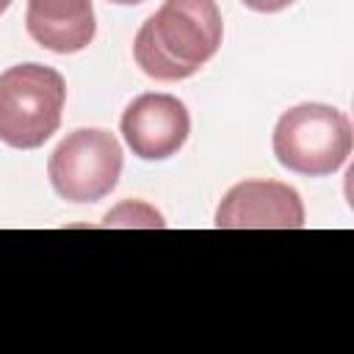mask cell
I'll use <instances>...</instances> for the list:
<instances>
[{
  "label": "cell",
  "instance_id": "6da1fadb",
  "mask_svg": "<svg viewBox=\"0 0 354 354\" xmlns=\"http://www.w3.org/2000/svg\"><path fill=\"white\" fill-rule=\"evenodd\" d=\"M221 36L216 0H163L138 28L133 55L138 69L155 80H185L216 55Z\"/></svg>",
  "mask_w": 354,
  "mask_h": 354
},
{
  "label": "cell",
  "instance_id": "7a4b0ae2",
  "mask_svg": "<svg viewBox=\"0 0 354 354\" xmlns=\"http://www.w3.org/2000/svg\"><path fill=\"white\" fill-rule=\"evenodd\" d=\"M64 77L41 64H17L0 75V141L14 149L41 147L61 124Z\"/></svg>",
  "mask_w": 354,
  "mask_h": 354
},
{
  "label": "cell",
  "instance_id": "3957f363",
  "mask_svg": "<svg viewBox=\"0 0 354 354\" xmlns=\"http://www.w3.org/2000/svg\"><path fill=\"white\" fill-rule=\"evenodd\" d=\"M271 144L288 171L326 177L351 155V122L332 105L301 102L279 116Z\"/></svg>",
  "mask_w": 354,
  "mask_h": 354
},
{
  "label": "cell",
  "instance_id": "277c9868",
  "mask_svg": "<svg viewBox=\"0 0 354 354\" xmlns=\"http://www.w3.org/2000/svg\"><path fill=\"white\" fill-rule=\"evenodd\" d=\"M47 174L58 196L77 205L97 202L108 196L119 183L122 147L108 130H75L53 149Z\"/></svg>",
  "mask_w": 354,
  "mask_h": 354
},
{
  "label": "cell",
  "instance_id": "5b68a950",
  "mask_svg": "<svg viewBox=\"0 0 354 354\" xmlns=\"http://www.w3.org/2000/svg\"><path fill=\"white\" fill-rule=\"evenodd\" d=\"M218 230H299L304 205L296 188L279 180H243L232 185L218 210Z\"/></svg>",
  "mask_w": 354,
  "mask_h": 354
},
{
  "label": "cell",
  "instance_id": "8992f818",
  "mask_svg": "<svg viewBox=\"0 0 354 354\" xmlns=\"http://www.w3.org/2000/svg\"><path fill=\"white\" fill-rule=\"evenodd\" d=\"M191 133V116L183 100L171 94H141L122 113V136L141 160L171 158Z\"/></svg>",
  "mask_w": 354,
  "mask_h": 354
},
{
  "label": "cell",
  "instance_id": "52a82bcc",
  "mask_svg": "<svg viewBox=\"0 0 354 354\" xmlns=\"http://www.w3.org/2000/svg\"><path fill=\"white\" fill-rule=\"evenodd\" d=\"M25 28L50 53H80L97 33L94 6L91 0H28Z\"/></svg>",
  "mask_w": 354,
  "mask_h": 354
},
{
  "label": "cell",
  "instance_id": "ba28073f",
  "mask_svg": "<svg viewBox=\"0 0 354 354\" xmlns=\"http://www.w3.org/2000/svg\"><path fill=\"white\" fill-rule=\"evenodd\" d=\"M102 224L105 227H158V230L166 227L163 216L147 202H122L105 216Z\"/></svg>",
  "mask_w": 354,
  "mask_h": 354
},
{
  "label": "cell",
  "instance_id": "9c48e42d",
  "mask_svg": "<svg viewBox=\"0 0 354 354\" xmlns=\"http://www.w3.org/2000/svg\"><path fill=\"white\" fill-rule=\"evenodd\" d=\"M246 8H252V11H263V14H274V11H282V8H288L290 3H296V0H241Z\"/></svg>",
  "mask_w": 354,
  "mask_h": 354
},
{
  "label": "cell",
  "instance_id": "30bf717a",
  "mask_svg": "<svg viewBox=\"0 0 354 354\" xmlns=\"http://www.w3.org/2000/svg\"><path fill=\"white\" fill-rule=\"evenodd\" d=\"M108 3H116V6H138L144 0H108Z\"/></svg>",
  "mask_w": 354,
  "mask_h": 354
},
{
  "label": "cell",
  "instance_id": "8fae6325",
  "mask_svg": "<svg viewBox=\"0 0 354 354\" xmlns=\"http://www.w3.org/2000/svg\"><path fill=\"white\" fill-rule=\"evenodd\" d=\"M8 6H11V0H0V14H3V11L8 8Z\"/></svg>",
  "mask_w": 354,
  "mask_h": 354
}]
</instances>
